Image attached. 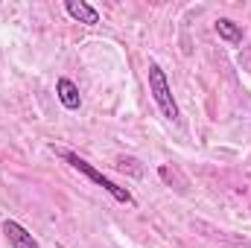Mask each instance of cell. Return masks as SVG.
Returning <instances> with one entry per match:
<instances>
[{
	"label": "cell",
	"instance_id": "cell-1",
	"mask_svg": "<svg viewBox=\"0 0 251 248\" xmlns=\"http://www.w3.org/2000/svg\"><path fill=\"white\" fill-rule=\"evenodd\" d=\"M53 152H56V155H59L62 161H67V164H70V167H73L76 173H82L85 178H91V181H94L97 187H102V190H105V193H108V196H111L114 201H120V204H134V198H131V193H128L126 187L114 184L111 178H105V175H102V173H100L97 167H91V164H88L85 158H79L76 152H70V149H56V146H53Z\"/></svg>",
	"mask_w": 251,
	"mask_h": 248
},
{
	"label": "cell",
	"instance_id": "cell-3",
	"mask_svg": "<svg viewBox=\"0 0 251 248\" xmlns=\"http://www.w3.org/2000/svg\"><path fill=\"white\" fill-rule=\"evenodd\" d=\"M3 237H6V243L12 248H41L38 240H35L21 222H15V219H6V222H3Z\"/></svg>",
	"mask_w": 251,
	"mask_h": 248
},
{
	"label": "cell",
	"instance_id": "cell-5",
	"mask_svg": "<svg viewBox=\"0 0 251 248\" xmlns=\"http://www.w3.org/2000/svg\"><path fill=\"white\" fill-rule=\"evenodd\" d=\"M64 9H67V15H70L73 21H79V24H88V26L100 24V12H97L91 3H85V0H67Z\"/></svg>",
	"mask_w": 251,
	"mask_h": 248
},
{
	"label": "cell",
	"instance_id": "cell-6",
	"mask_svg": "<svg viewBox=\"0 0 251 248\" xmlns=\"http://www.w3.org/2000/svg\"><path fill=\"white\" fill-rule=\"evenodd\" d=\"M213 29H216V35L222 38V41H228V44H243V26L240 24H234L231 18H219L216 24H213Z\"/></svg>",
	"mask_w": 251,
	"mask_h": 248
},
{
	"label": "cell",
	"instance_id": "cell-7",
	"mask_svg": "<svg viewBox=\"0 0 251 248\" xmlns=\"http://www.w3.org/2000/svg\"><path fill=\"white\" fill-rule=\"evenodd\" d=\"M137 164H140L137 158H120V161H117V167H120L123 173H131L134 178H140V175H143V167H137Z\"/></svg>",
	"mask_w": 251,
	"mask_h": 248
},
{
	"label": "cell",
	"instance_id": "cell-4",
	"mask_svg": "<svg viewBox=\"0 0 251 248\" xmlns=\"http://www.w3.org/2000/svg\"><path fill=\"white\" fill-rule=\"evenodd\" d=\"M56 97H59V102H62L67 111H79V105H82V94H79L76 82H70L67 76H62L56 82Z\"/></svg>",
	"mask_w": 251,
	"mask_h": 248
},
{
	"label": "cell",
	"instance_id": "cell-2",
	"mask_svg": "<svg viewBox=\"0 0 251 248\" xmlns=\"http://www.w3.org/2000/svg\"><path fill=\"white\" fill-rule=\"evenodd\" d=\"M149 94H152L158 111H161L167 120L176 123V120H178V102H176V97H173V88H170V82H167V73L161 70L158 62H149Z\"/></svg>",
	"mask_w": 251,
	"mask_h": 248
}]
</instances>
